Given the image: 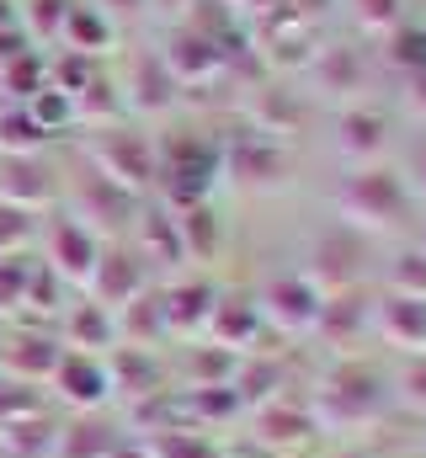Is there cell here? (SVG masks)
I'll return each mask as SVG.
<instances>
[{
	"instance_id": "cell-5",
	"label": "cell",
	"mask_w": 426,
	"mask_h": 458,
	"mask_svg": "<svg viewBox=\"0 0 426 458\" xmlns=\"http://www.w3.org/2000/svg\"><path fill=\"white\" fill-rule=\"evenodd\" d=\"M315 81L325 97H352V91H362L368 86V54L357 48V43H320L315 54Z\"/></svg>"
},
{
	"instance_id": "cell-26",
	"label": "cell",
	"mask_w": 426,
	"mask_h": 458,
	"mask_svg": "<svg viewBox=\"0 0 426 458\" xmlns=\"http://www.w3.org/2000/svg\"><path fill=\"white\" fill-rule=\"evenodd\" d=\"M27 48H32V38H27V27H21V21H16V27H0V70H5V64H16Z\"/></svg>"
},
{
	"instance_id": "cell-3",
	"label": "cell",
	"mask_w": 426,
	"mask_h": 458,
	"mask_svg": "<svg viewBox=\"0 0 426 458\" xmlns=\"http://www.w3.org/2000/svg\"><path fill=\"white\" fill-rule=\"evenodd\" d=\"M97 165H102L106 182H117L123 192H144L155 176H160V155H155V144L144 139V133H133V128H112L97 139Z\"/></svg>"
},
{
	"instance_id": "cell-16",
	"label": "cell",
	"mask_w": 426,
	"mask_h": 458,
	"mask_svg": "<svg viewBox=\"0 0 426 458\" xmlns=\"http://www.w3.org/2000/svg\"><path fill=\"white\" fill-rule=\"evenodd\" d=\"M70 5H75V0H27V11H16V21L27 27L32 43H59Z\"/></svg>"
},
{
	"instance_id": "cell-13",
	"label": "cell",
	"mask_w": 426,
	"mask_h": 458,
	"mask_svg": "<svg viewBox=\"0 0 426 458\" xmlns=\"http://www.w3.org/2000/svg\"><path fill=\"white\" fill-rule=\"evenodd\" d=\"M91 283H97V293H102V299L123 304V299H133V293H139L144 272H139V261H133V256H102V261H97V272H91Z\"/></svg>"
},
{
	"instance_id": "cell-9",
	"label": "cell",
	"mask_w": 426,
	"mask_h": 458,
	"mask_svg": "<svg viewBox=\"0 0 426 458\" xmlns=\"http://www.w3.org/2000/svg\"><path fill=\"white\" fill-rule=\"evenodd\" d=\"M336 149L346 160H357V165L379 160L384 155V117L373 113V107H346V113L336 117Z\"/></svg>"
},
{
	"instance_id": "cell-10",
	"label": "cell",
	"mask_w": 426,
	"mask_h": 458,
	"mask_svg": "<svg viewBox=\"0 0 426 458\" xmlns=\"http://www.w3.org/2000/svg\"><path fill=\"white\" fill-rule=\"evenodd\" d=\"M59 43H70L75 54H102L106 43H112V21H106L97 5H70V16H64V38Z\"/></svg>"
},
{
	"instance_id": "cell-2",
	"label": "cell",
	"mask_w": 426,
	"mask_h": 458,
	"mask_svg": "<svg viewBox=\"0 0 426 458\" xmlns=\"http://www.w3.org/2000/svg\"><path fill=\"white\" fill-rule=\"evenodd\" d=\"M256 48H261V59L277 64V70H310L315 54H320V21L299 16L288 0H272V5H261Z\"/></svg>"
},
{
	"instance_id": "cell-23",
	"label": "cell",
	"mask_w": 426,
	"mask_h": 458,
	"mask_svg": "<svg viewBox=\"0 0 426 458\" xmlns=\"http://www.w3.org/2000/svg\"><path fill=\"white\" fill-rule=\"evenodd\" d=\"M112 107H117V86H112L106 75H97V81L75 97V117H106Z\"/></svg>"
},
{
	"instance_id": "cell-4",
	"label": "cell",
	"mask_w": 426,
	"mask_h": 458,
	"mask_svg": "<svg viewBox=\"0 0 426 458\" xmlns=\"http://www.w3.org/2000/svg\"><path fill=\"white\" fill-rule=\"evenodd\" d=\"M160 64L171 70L176 86H198V81H213V75L229 64V54H224L213 38L192 32V27H171V32H166V48H160Z\"/></svg>"
},
{
	"instance_id": "cell-8",
	"label": "cell",
	"mask_w": 426,
	"mask_h": 458,
	"mask_svg": "<svg viewBox=\"0 0 426 458\" xmlns=\"http://www.w3.org/2000/svg\"><path fill=\"white\" fill-rule=\"evenodd\" d=\"M48 198H54V176H48V171H43L32 155H16V160H5V176H0V203L38 214Z\"/></svg>"
},
{
	"instance_id": "cell-29",
	"label": "cell",
	"mask_w": 426,
	"mask_h": 458,
	"mask_svg": "<svg viewBox=\"0 0 426 458\" xmlns=\"http://www.w3.org/2000/svg\"><path fill=\"white\" fill-rule=\"evenodd\" d=\"M155 5H160V11H176V16H187V11H192V0H149V11H155Z\"/></svg>"
},
{
	"instance_id": "cell-11",
	"label": "cell",
	"mask_w": 426,
	"mask_h": 458,
	"mask_svg": "<svg viewBox=\"0 0 426 458\" xmlns=\"http://www.w3.org/2000/svg\"><path fill=\"white\" fill-rule=\"evenodd\" d=\"M43 86H48V59H43L38 48H27L16 64H5V70H0V91L11 97V107H27Z\"/></svg>"
},
{
	"instance_id": "cell-25",
	"label": "cell",
	"mask_w": 426,
	"mask_h": 458,
	"mask_svg": "<svg viewBox=\"0 0 426 458\" xmlns=\"http://www.w3.org/2000/svg\"><path fill=\"white\" fill-rule=\"evenodd\" d=\"M27 234H32V214L5 203V208H0V256H16V245H21Z\"/></svg>"
},
{
	"instance_id": "cell-24",
	"label": "cell",
	"mask_w": 426,
	"mask_h": 458,
	"mask_svg": "<svg viewBox=\"0 0 426 458\" xmlns=\"http://www.w3.org/2000/svg\"><path fill=\"white\" fill-rule=\"evenodd\" d=\"M389 277H395V288H400V293H411V299H426V250H411V256H400Z\"/></svg>"
},
{
	"instance_id": "cell-28",
	"label": "cell",
	"mask_w": 426,
	"mask_h": 458,
	"mask_svg": "<svg viewBox=\"0 0 426 458\" xmlns=\"http://www.w3.org/2000/svg\"><path fill=\"white\" fill-rule=\"evenodd\" d=\"M411 107L426 113V70H422V75H411Z\"/></svg>"
},
{
	"instance_id": "cell-6",
	"label": "cell",
	"mask_w": 426,
	"mask_h": 458,
	"mask_svg": "<svg viewBox=\"0 0 426 458\" xmlns=\"http://www.w3.org/2000/svg\"><path fill=\"white\" fill-rule=\"evenodd\" d=\"M123 91H128V107H139V113H166L182 97V86L171 81V70L160 64V54H139L133 70H128V81H123Z\"/></svg>"
},
{
	"instance_id": "cell-19",
	"label": "cell",
	"mask_w": 426,
	"mask_h": 458,
	"mask_svg": "<svg viewBox=\"0 0 426 458\" xmlns=\"http://www.w3.org/2000/svg\"><path fill=\"white\" fill-rule=\"evenodd\" d=\"M267 113H272V128H267V133H277L283 123H299V117H304V107H299V97H294V91H283V86H267V91H256L251 117L261 123ZM256 133H261V128H256Z\"/></svg>"
},
{
	"instance_id": "cell-1",
	"label": "cell",
	"mask_w": 426,
	"mask_h": 458,
	"mask_svg": "<svg viewBox=\"0 0 426 458\" xmlns=\"http://www.w3.org/2000/svg\"><path fill=\"white\" fill-rule=\"evenodd\" d=\"M405 187H400V176L395 171H384V165H357L346 182H341V192H336V208H341V219H352L357 229H395L405 219Z\"/></svg>"
},
{
	"instance_id": "cell-27",
	"label": "cell",
	"mask_w": 426,
	"mask_h": 458,
	"mask_svg": "<svg viewBox=\"0 0 426 458\" xmlns=\"http://www.w3.org/2000/svg\"><path fill=\"white\" fill-rule=\"evenodd\" d=\"M97 11L117 27V21H139V16L149 11V0H97Z\"/></svg>"
},
{
	"instance_id": "cell-30",
	"label": "cell",
	"mask_w": 426,
	"mask_h": 458,
	"mask_svg": "<svg viewBox=\"0 0 426 458\" xmlns=\"http://www.w3.org/2000/svg\"><path fill=\"white\" fill-rule=\"evenodd\" d=\"M0 27H16V5L11 0H0Z\"/></svg>"
},
{
	"instance_id": "cell-12",
	"label": "cell",
	"mask_w": 426,
	"mask_h": 458,
	"mask_svg": "<svg viewBox=\"0 0 426 458\" xmlns=\"http://www.w3.org/2000/svg\"><path fill=\"white\" fill-rule=\"evenodd\" d=\"M128 208H133V192H123L117 182H106L102 171L81 182V219H112L117 225Z\"/></svg>"
},
{
	"instance_id": "cell-22",
	"label": "cell",
	"mask_w": 426,
	"mask_h": 458,
	"mask_svg": "<svg viewBox=\"0 0 426 458\" xmlns=\"http://www.w3.org/2000/svg\"><path fill=\"white\" fill-rule=\"evenodd\" d=\"M27 288H32V261H21V256H0V304L27 299Z\"/></svg>"
},
{
	"instance_id": "cell-14",
	"label": "cell",
	"mask_w": 426,
	"mask_h": 458,
	"mask_svg": "<svg viewBox=\"0 0 426 458\" xmlns=\"http://www.w3.org/2000/svg\"><path fill=\"white\" fill-rule=\"evenodd\" d=\"M43 139H48V133L38 128V117L27 113V107H0V155H5V160L32 155Z\"/></svg>"
},
{
	"instance_id": "cell-20",
	"label": "cell",
	"mask_w": 426,
	"mask_h": 458,
	"mask_svg": "<svg viewBox=\"0 0 426 458\" xmlns=\"http://www.w3.org/2000/svg\"><path fill=\"white\" fill-rule=\"evenodd\" d=\"M405 5H411V0H352L357 27H362V32H379V38L405 21Z\"/></svg>"
},
{
	"instance_id": "cell-21",
	"label": "cell",
	"mask_w": 426,
	"mask_h": 458,
	"mask_svg": "<svg viewBox=\"0 0 426 458\" xmlns=\"http://www.w3.org/2000/svg\"><path fill=\"white\" fill-rule=\"evenodd\" d=\"M27 113L38 117V128H43V133H54L59 123H70V117H75V102H70L64 91H54V86H43V91H38V97L27 102Z\"/></svg>"
},
{
	"instance_id": "cell-7",
	"label": "cell",
	"mask_w": 426,
	"mask_h": 458,
	"mask_svg": "<svg viewBox=\"0 0 426 458\" xmlns=\"http://www.w3.org/2000/svg\"><path fill=\"white\" fill-rule=\"evenodd\" d=\"M48 261L54 272H70V277H91L102 250H97V234L81 225V219H59L48 229Z\"/></svg>"
},
{
	"instance_id": "cell-31",
	"label": "cell",
	"mask_w": 426,
	"mask_h": 458,
	"mask_svg": "<svg viewBox=\"0 0 426 458\" xmlns=\"http://www.w3.org/2000/svg\"><path fill=\"white\" fill-rule=\"evenodd\" d=\"M416 176H422V187H426V149L416 155Z\"/></svg>"
},
{
	"instance_id": "cell-32",
	"label": "cell",
	"mask_w": 426,
	"mask_h": 458,
	"mask_svg": "<svg viewBox=\"0 0 426 458\" xmlns=\"http://www.w3.org/2000/svg\"><path fill=\"white\" fill-rule=\"evenodd\" d=\"M422 250H426V234H422Z\"/></svg>"
},
{
	"instance_id": "cell-17",
	"label": "cell",
	"mask_w": 426,
	"mask_h": 458,
	"mask_svg": "<svg viewBox=\"0 0 426 458\" xmlns=\"http://www.w3.org/2000/svg\"><path fill=\"white\" fill-rule=\"evenodd\" d=\"M384 59L395 64V70H411V75H422L426 70V27H395V32H384Z\"/></svg>"
},
{
	"instance_id": "cell-18",
	"label": "cell",
	"mask_w": 426,
	"mask_h": 458,
	"mask_svg": "<svg viewBox=\"0 0 426 458\" xmlns=\"http://www.w3.org/2000/svg\"><path fill=\"white\" fill-rule=\"evenodd\" d=\"M384 331H389V336H411V342H426V299L395 293V299L384 304Z\"/></svg>"
},
{
	"instance_id": "cell-15",
	"label": "cell",
	"mask_w": 426,
	"mask_h": 458,
	"mask_svg": "<svg viewBox=\"0 0 426 458\" xmlns=\"http://www.w3.org/2000/svg\"><path fill=\"white\" fill-rule=\"evenodd\" d=\"M234 165H240V176L245 182H277V176H288V155L272 144V139H245V155H234Z\"/></svg>"
}]
</instances>
